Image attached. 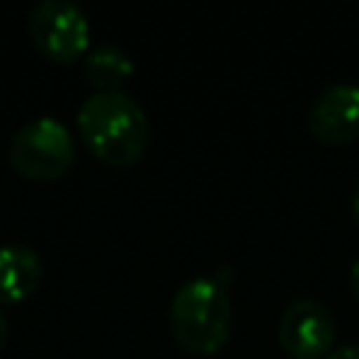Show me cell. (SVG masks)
Here are the masks:
<instances>
[{
	"label": "cell",
	"instance_id": "obj_9",
	"mask_svg": "<svg viewBox=\"0 0 359 359\" xmlns=\"http://www.w3.org/2000/svg\"><path fill=\"white\" fill-rule=\"evenodd\" d=\"M325 359H359V342H348V345H339L334 348Z\"/></svg>",
	"mask_w": 359,
	"mask_h": 359
},
{
	"label": "cell",
	"instance_id": "obj_12",
	"mask_svg": "<svg viewBox=\"0 0 359 359\" xmlns=\"http://www.w3.org/2000/svg\"><path fill=\"white\" fill-rule=\"evenodd\" d=\"M353 216H356V222H359V185H356V191H353Z\"/></svg>",
	"mask_w": 359,
	"mask_h": 359
},
{
	"label": "cell",
	"instance_id": "obj_7",
	"mask_svg": "<svg viewBox=\"0 0 359 359\" xmlns=\"http://www.w3.org/2000/svg\"><path fill=\"white\" fill-rule=\"evenodd\" d=\"M42 278L39 255L25 244L0 247V303H17L28 297Z\"/></svg>",
	"mask_w": 359,
	"mask_h": 359
},
{
	"label": "cell",
	"instance_id": "obj_5",
	"mask_svg": "<svg viewBox=\"0 0 359 359\" xmlns=\"http://www.w3.org/2000/svg\"><path fill=\"white\" fill-rule=\"evenodd\" d=\"M334 314L314 297L292 300L278 323V339L292 359H325L334 351Z\"/></svg>",
	"mask_w": 359,
	"mask_h": 359
},
{
	"label": "cell",
	"instance_id": "obj_4",
	"mask_svg": "<svg viewBox=\"0 0 359 359\" xmlns=\"http://www.w3.org/2000/svg\"><path fill=\"white\" fill-rule=\"evenodd\" d=\"M28 31L53 62H70L90 48V20L73 0H39L31 8Z\"/></svg>",
	"mask_w": 359,
	"mask_h": 359
},
{
	"label": "cell",
	"instance_id": "obj_1",
	"mask_svg": "<svg viewBox=\"0 0 359 359\" xmlns=\"http://www.w3.org/2000/svg\"><path fill=\"white\" fill-rule=\"evenodd\" d=\"M76 123L84 146L112 165L135 163L149 143V118L123 90L90 93L79 107Z\"/></svg>",
	"mask_w": 359,
	"mask_h": 359
},
{
	"label": "cell",
	"instance_id": "obj_3",
	"mask_svg": "<svg viewBox=\"0 0 359 359\" xmlns=\"http://www.w3.org/2000/svg\"><path fill=\"white\" fill-rule=\"evenodd\" d=\"M76 146L70 129L53 118L39 115L22 123L11 143H8V160L11 165L28 177V180H56L62 177L73 163Z\"/></svg>",
	"mask_w": 359,
	"mask_h": 359
},
{
	"label": "cell",
	"instance_id": "obj_6",
	"mask_svg": "<svg viewBox=\"0 0 359 359\" xmlns=\"http://www.w3.org/2000/svg\"><path fill=\"white\" fill-rule=\"evenodd\" d=\"M309 129L331 146L353 143L359 137V84L337 81L325 87L309 109Z\"/></svg>",
	"mask_w": 359,
	"mask_h": 359
},
{
	"label": "cell",
	"instance_id": "obj_2",
	"mask_svg": "<svg viewBox=\"0 0 359 359\" xmlns=\"http://www.w3.org/2000/svg\"><path fill=\"white\" fill-rule=\"evenodd\" d=\"M171 334L188 353H216L230 337L233 306L213 278H191L171 297Z\"/></svg>",
	"mask_w": 359,
	"mask_h": 359
},
{
	"label": "cell",
	"instance_id": "obj_8",
	"mask_svg": "<svg viewBox=\"0 0 359 359\" xmlns=\"http://www.w3.org/2000/svg\"><path fill=\"white\" fill-rule=\"evenodd\" d=\"M135 73V59L115 42H98L84 56V76L95 90H121Z\"/></svg>",
	"mask_w": 359,
	"mask_h": 359
},
{
	"label": "cell",
	"instance_id": "obj_10",
	"mask_svg": "<svg viewBox=\"0 0 359 359\" xmlns=\"http://www.w3.org/2000/svg\"><path fill=\"white\" fill-rule=\"evenodd\" d=\"M351 289H353V294L359 297V258H356L353 266H351Z\"/></svg>",
	"mask_w": 359,
	"mask_h": 359
},
{
	"label": "cell",
	"instance_id": "obj_11",
	"mask_svg": "<svg viewBox=\"0 0 359 359\" xmlns=\"http://www.w3.org/2000/svg\"><path fill=\"white\" fill-rule=\"evenodd\" d=\"M6 334H8V320H6V314H3V309H0V345L6 342Z\"/></svg>",
	"mask_w": 359,
	"mask_h": 359
}]
</instances>
